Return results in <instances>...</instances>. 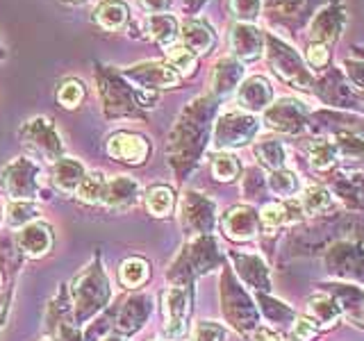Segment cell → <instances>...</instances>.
<instances>
[{"label": "cell", "mask_w": 364, "mask_h": 341, "mask_svg": "<svg viewBox=\"0 0 364 341\" xmlns=\"http://www.w3.org/2000/svg\"><path fill=\"white\" fill-rule=\"evenodd\" d=\"M221 100L212 94L196 96L180 112L166 139V162L178 180H187L212 141V128Z\"/></svg>", "instance_id": "6da1fadb"}, {"label": "cell", "mask_w": 364, "mask_h": 341, "mask_svg": "<svg viewBox=\"0 0 364 341\" xmlns=\"http://www.w3.org/2000/svg\"><path fill=\"white\" fill-rule=\"evenodd\" d=\"M346 23H348L346 7L341 5V0H333V3L318 9L312 16V21L305 26L301 55L314 75L323 73L333 64V55Z\"/></svg>", "instance_id": "7a4b0ae2"}, {"label": "cell", "mask_w": 364, "mask_h": 341, "mask_svg": "<svg viewBox=\"0 0 364 341\" xmlns=\"http://www.w3.org/2000/svg\"><path fill=\"white\" fill-rule=\"evenodd\" d=\"M94 77L102 102V112H105L107 119H125V117L139 119L144 117V109H153L159 102V96L155 91H144L132 87L121 75L119 68L114 66L96 64Z\"/></svg>", "instance_id": "3957f363"}, {"label": "cell", "mask_w": 364, "mask_h": 341, "mask_svg": "<svg viewBox=\"0 0 364 341\" xmlns=\"http://www.w3.org/2000/svg\"><path fill=\"white\" fill-rule=\"evenodd\" d=\"M66 289L73 307V321L77 328L89 323L91 318H96L105 310L112 301V284L100 255H94V259L87 266L80 269Z\"/></svg>", "instance_id": "277c9868"}, {"label": "cell", "mask_w": 364, "mask_h": 341, "mask_svg": "<svg viewBox=\"0 0 364 341\" xmlns=\"http://www.w3.org/2000/svg\"><path fill=\"white\" fill-rule=\"evenodd\" d=\"M223 264V255L219 242L214 234H198L191 237L189 242L182 246L178 257L171 261L166 271V280L176 287H189L196 282V278L208 276L214 269Z\"/></svg>", "instance_id": "5b68a950"}, {"label": "cell", "mask_w": 364, "mask_h": 341, "mask_svg": "<svg viewBox=\"0 0 364 341\" xmlns=\"http://www.w3.org/2000/svg\"><path fill=\"white\" fill-rule=\"evenodd\" d=\"M264 57H267L271 73L276 75L280 82L301 91V94L312 96L314 73L310 71V66L305 64L301 50H296L287 39H282L276 32H267Z\"/></svg>", "instance_id": "8992f818"}, {"label": "cell", "mask_w": 364, "mask_h": 341, "mask_svg": "<svg viewBox=\"0 0 364 341\" xmlns=\"http://www.w3.org/2000/svg\"><path fill=\"white\" fill-rule=\"evenodd\" d=\"M221 310L225 321L230 323L239 335H253L255 328L259 325V310L255 301L250 298V293L244 289V284L237 280L230 266H223L221 271Z\"/></svg>", "instance_id": "52a82bcc"}, {"label": "cell", "mask_w": 364, "mask_h": 341, "mask_svg": "<svg viewBox=\"0 0 364 341\" xmlns=\"http://www.w3.org/2000/svg\"><path fill=\"white\" fill-rule=\"evenodd\" d=\"M312 96L326 105V109L350 112L364 117V102L360 100L355 87L348 82L346 73L339 64H330L323 73L314 75V91Z\"/></svg>", "instance_id": "ba28073f"}, {"label": "cell", "mask_w": 364, "mask_h": 341, "mask_svg": "<svg viewBox=\"0 0 364 341\" xmlns=\"http://www.w3.org/2000/svg\"><path fill=\"white\" fill-rule=\"evenodd\" d=\"M262 121L255 114H248L244 109H230L216 117L212 128V146L214 151H239L248 144L255 141L259 134Z\"/></svg>", "instance_id": "9c48e42d"}, {"label": "cell", "mask_w": 364, "mask_h": 341, "mask_svg": "<svg viewBox=\"0 0 364 341\" xmlns=\"http://www.w3.org/2000/svg\"><path fill=\"white\" fill-rule=\"evenodd\" d=\"M333 0H262V16L282 32L301 34L318 9Z\"/></svg>", "instance_id": "30bf717a"}, {"label": "cell", "mask_w": 364, "mask_h": 341, "mask_svg": "<svg viewBox=\"0 0 364 341\" xmlns=\"http://www.w3.org/2000/svg\"><path fill=\"white\" fill-rule=\"evenodd\" d=\"M310 105L296 96H282L273 100L271 105L262 112V123L269 130L278 134H291L299 136L307 132V121H310Z\"/></svg>", "instance_id": "8fae6325"}, {"label": "cell", "mask_w": 364, "mask_h": 341, "mask_svg": "<svg viewBox=\"0 0 364 341\" xmlns=\"http://www.w3.org/2000/svg\"><path fill=\"white\" fill-rule=\"evenodd\" d=\"M323 266L328 276H333L335 280L364 284V246L348 242V239H339L326 248Z\"/></svg>", "instance_id": "7c38bea8"}, {"label": "cell", "mask_w": 364, "mask_h": 341, "mask_svg": "<svg viewBox=\"0 0 364 341\" xmlns=\"http://www.w3.org/2000/svg\"><path fill=\"white\" fill-rule=\"evenodd\" d=\"M41 168L30 157H16L0 170V187L11 200H32L41 193Z\"/></svg>", "instance_id": "4fadbf2b"}, {"label": "cell", "mask_w": 364, "mask_h": 341, "mask_svg": "<svg viewBox=\"0 0 364 341\" xmlns=\"http://www.w3.org/2000/svg\"><path fill=\"white\" fill-rule=\"evenodd\" d=\"M193 314V284L189 287H171L162 293V316H164V335L171 341L187 337Z\"/></svg>", "instance_id": "5bb4252c"}, {"label": "cell", "mask_w": 364, "mask_h": 341, "mask_svg": "<svg viewBox=\"0 0 364 341\" xmlns=\"http://www.w3.org/2000/svg\"><path fill=\"white\" fill-rule=\"evenodd\" d=\"M182 230L191 237L212 234L216 225V202L200 191H187L180 202Z\"/></svg>", "instance_id": "9a60e30c"}, {"label": "cell", "mask_w": 364, "mask_h": 341, "mask_svg": "<svg viewBox=\"0 0 364 341\" xmlns=\"http://www.w3.org/2000/svg\"><path fill=\"white\" fill-rule=\"evenodd\" d=\"M18 136L21 141L34 148L43 159H60L64 155V141L60 132H57L55 123L46 117H34V119H28L26 123L21 125L18 130Z\"/></svg>", "instance_id": "2e32d148"}, {"label": "cell", "mask_w": 364, "mask_h": 341, "mask_svg": "<svg viewBox=\"0 0 364 341\" xmlns=\"http://www.w3.org/2000/svg\"><path fill=\"white\" fill-rule=\"evenodd\" d=\"M121 75L136 89L144 91H162V89H173L180 85V75L176 73L173 66H168L166 62L157 60H146L139 64H132L128 68H123Z\"/></svg>", "instance_id": "e0dca14e"}, {"label": "cell", "mask_w": 364, "mask_h": 341, "mask_svg": "<svg viewBox=\"0 0 364 341\" xmlns=\"http://www.w3.org/2000/svg\"><path fill=\"white\" fill-rule=\"evenodd\" d=\"M307 130L312 136H328L333 132H346L364 144V117L337 109H312Z\"/></svg>", "instance_id": "ac0fdd59"}, {"label": "cell", "mask_w": 364, "mask_h": 341, "mask_svg": "<svg viewBox=\"0 0 364 341\" xmlns=\"http://www.w3.org/2000/svg\"><path fill=\"white\" fill-rule=\"evenodd\" d=\"M228 43H230V55L246 66L259 62L264 57L267 32L257 23H232L230 34H228Z\"/></svg>", "instance_id": "d6986e66"}, {"label": "cell", "mask_w": 364, "mask_h": 341, "mask_svg": "<svg viewBox=\"0 0 364 341\" xmlns=\"http://www.w3.org/2000/svg\"><path fill=\"white\" fill-rule=\"evenodd\" d=\"M105 151L114 162H121L128 166H141L148 162L153 148L146 134L132 132V130H119L109 134Z\"/></svg>", "instance_id": "ffe728a7"}, {"label": "cell", "mask_w": 364, "mask_h": 341, "mask_svg": "<svg viewBox=\"0 0 364 341\" xmlns=\"http://www.w3.org/2000/svg\"><path fill=\"white\" fill-rule=\"evenodd\" d=\"M221 230L223 234L237 244L253 242L259 232V214L250 205H232L221 214Z\"/></svg>", "instance_id": "44dd1931"}, {"label": "cell", "mask_w": 364, "mask_h": 341, "mask_svg": "<svg viewBox=\"0 0 364 341\" xmlns=\"http://www.w3.org/2000/svg\"><path fill=\"white\" fill-rule=\"evenodd\" d=\"M232 261V273L242 278V282L246 287L255 289L257 293H269L271 289V271L267 266V261L262 259L255 253H237V250H230L228 253Z\"/></svg>", "instance_id": "7402d4cb"}, {"label": "cell", "mask_w": 364, "mask_h": 341, "mask_svg": "<svg viewBox=\"0 0 364 341\" xmlns=\"http://www.w3.org/2000/svg\"><path fill=\"white\" fill-rule=\"evenodd\" d=\"M237 96V105L239 109H244L248 114H262L273 100H276V94H273V85L267 75H248L242 80V85L235 91Z\"/></svg>", "instance_id": "603a6c76"}, {"label": "cell", "mask_w": 364, "mask_h": 341, "mask_svg": "<svg viewBox=\"0 0 364 341\" xmlns=\"http://www.w3.org/2000/svg\"><path fill=\"white\" fill-rule=\"evenodd\" d=\"M153 296L151 293H132L130 298H125V303L119 307V314L114 318V328L121 337H128L139 332L144 323L148 321V316L153 314Z\"/></svg>", "instance_id": "cb8c5ba5"}, {"label": "cell", "mask_w": 364, "mask_h": 341, "mask_svg": "<svg viewBox=\"0 0 364 341\" xmlns=\"http://www.w3.org/2000/svg\"><path fill=\"white\" fill-rule=\"evenodd\" d=\"M14 244L18 248V253L30 257V259H39L43 255H48L53 250V244H55L53 225L41 221V219L32 221V223H28L26 227H21V230L16 232Z\"/></svg>", "instance_id": "d4e9b609"}, {"label": "cell", "mask_w": 364, "mask_h": 341, "mask_svg": "<svg viewBox=\"0 0 364 341\" xmlns=\"http://www.w3.org/2000/svg\"><path fill=\"white\" fill-rule=\"evenodd\" d=\"M244 77H246V66L242 62H237L232 55L219 57L210 73V94L219 100L228 98L230 94H235Z\"/></svg>", "instance_id": "484cf974"}, {"label": "cell", "mask_w": 364, "mask_h": 341, "mask_svg": "<svg viewBox=\"0 0 364 341\" xmlns=\"http://www.w3.org/2000/svg\"><path fill=\"white\" fill-rule=\"evenodd\" d=\"M216 41H219L216 39V30L205 18L189 16L180 21V43L198 57L212 53L216 48Z\"/></svg>", "instance_id": "4316f807"}, {"label": "cell", "mask_w": 364, "mask_h": 341, "mask_svg": "<svg viewBox=\"0 0 364 341\" xmlns=\"http://www.w3.org/2000/svg\"><path fill=\"white\" fill-rule=\"evenodd\" d=\"M303 155L307 159V166L316 170V173L333 175L335 168L341 164L339 151L330 136H310V139L303 144Z\"/></svg>", "instance_id": "83f0119b"}, {"label": "cell", "mask_w": 364, "mask_h": 341, "mask_svg": "<svg viewBox=\"0 0 364 341\" xmlns=\"http://www.w3.org/2000/svg\"><path fill=\"white\" fill-rule=\"evenodd\" d=\"M257 214H259V230H264L269 234H273L276 230H280V227H284V225L299 223L303 219L301 202L294 200V198L291 200L267 202Z\"/></svg>", "instance_id": "f1b7e54d"}, {"label": "cell", "mask_w": 364, "mask_h": 341, "mask_svg": "<svg viewBox=\"0 0 364 341\" xmlns=\"http://www.w3.org/2000/svg\"><path fill=\"white\" fill-rule=\"evenodd\" d=\"M141 198V185L130 175H117L107 180V189H105V207L114 212H125L134 207Z\"/></svg>", "instance_id": "f546056e"}, {"label": "cell", "mask_w": 364, "mask_h": 341, "mask_svg": "<svg viewBox=\"0 0 364 341\" xmlns=\"http://www.w3.org/2000/svg\"><path fill=\"white\" fill-rule=\"evenodd\" d=\"M330 191L350 210H364V170L335 175L330 180Z\"/></svg>", "instance_id": "4dcf8cb0"}, {"label": "cell", "mask_w": 364, "mask_h": 341, "mask_svg": "<svg viewBox=\"0 0 364 341\" xmlns=\"http://www.w3.org/2000/svg\"><path fill=\"white\" fill-rule=\"evenodd\" d=\"M85 175H87V168L82 162H77L75 157L62 155L60 159L53 162V185L62 193H68V196H75V191L80 187V182L85 180Z\"/></svg>", "instance_id": "1f68e13d"}, {"label": "cell", "mask_w": 364, "mask_h": 341, "mask_svg": "<svg viewBox=\"0 0 364 341\" xmlns=\"http://www.w3.org/2000/svg\"><path fill=\"white\" fill-rule=\"evenodd\" d=\"M307 318L321 330L335 328L341 321V310L328 291H316L307 298Z\"/></svg>", "instance_id": "d6a6232c"}, {"label": "cell", "mask_w": 364, "mask_h": 341, "mask_svg": "<svg viewBox=\"0 0 364 341\" xmlns=\"http://www.w3.org/2000/svg\"><path fill=\"white\" fill-rule=\"evenodd\" d=\"M96 26L107 32H119L128 26L130 21V7L125 0H100L94 9Z\"/></svg>", "instance_id": "836d02e7"}, {"label": "cell", "mask_w": 364, "mask_h": 341, "mask_svg": "<svg viewBox=\"0 0 364 341\" xmlns=\"http://www.w3.org/2000/svg\"><path fill=\"white\" fill-rule=\"evenodd\" d=\"M146 34L162 48L180 41V21L173 14H151L146 18Z\"/></svg>", "instance_id": "e575fe53"}, {"label": "cell", "mask_w": 364, "mask_h": 341, "mask_svg": "<svg viewBox=\"0 0 364 341\" xmlns=\"http://www.w3.org/2000/svg\"><path fill=\"white\" fill-rule=\"evenodd\" d=\"M335 196L333 191L323 185H312L301 191V210L305 216H326L335 207Z\"/></svg>", "instance_id": "d590c367"}, {"label": "cell", "mask_w": 364, "mask_h": 341, "mask_svg": "<svg viewBox=\"0 0 364 341\" xmlns=\"http://www.w3.org/2000/svg\"><path fill=\"white\" fill-rule=\"evenodd\" d=\"M267 187L273 196H278L280 200H291L294 196H299L303 191V185H301V178L296 170L291 168H278V170H271L267 175Z\"/></svg>", "instance_id": "8d00e7d4"}, {"label": "cell", "mask_w": 364, "mask_h": 341, "mask_svg": "<svg viewBox=\"0 0 364 341\" xmlns=\"http://www.w3.org/2000/svg\"><path fill=\"white\" fill-rule=\"evenodd\" d=\"M253 155L257 159L259 168H267L269 173L271 170H278L287 166V148H284L282 141L278 139H259L253 146Z\"/></svg>", "instance_id": "74e56055"}, {"label": "cell", "mask_w": 364, "mask_h": 341, "mask_svg": "<svg viewBox=\"0 0 364 341\" xmlns=\"http://www.w3.org/2000/svg\"><path fill=\"white\" fill-rule=\"evenodd\" d=\"M144 202H146V210L151 212V216H155V219H166V216L173 214L176 191L168 185H153L146 189Z\"/></svg>", "instance_id": "f35d334b"}, {"label": "cell", "mask_w": 364, "mask_h": 341, "mask_svg": "<svg viewBox=\"0 0 364 341\" xmlns=\"http://www.w3.org/2000/svg\"><path fill=\"white\" fill-rule=\"evenodd\" d=\"M119 280L125 289H139L151 280V261L146 257H125L119 266Z\"/></svg>", "instance_id": "ab89813d"}, {"label": "cell", "mask_w": 364, "mask_h": 341, "mask_svg": "<svg viewBox=\"0 0 364 341\" xmlns=\"http://www.w3.org/2000/svg\"><path fill=\"white\" fill-rule=\"evenodd\" d=\"M210 168H212V175L216 182H235L244 173L242 159L230 151H216L212 155Z\"/></svg>", "instance_id": "60d3db41"}, {"label": "cell", "mask_w": 364, "mask_h": 341, "mask_svg": "<svg viewBox=\"0 0 364 341\" xmlns=\"http://www.w3.org/2000/svg\"><path fill=\"white\" fill-rule=\"evenodd\" d=\"M105 189H107V178L100 170H87L85 180L80 182L75 191V198L87 205H102L105 202Z\"/></svg>", "instance_id": "b9f144b4"}, {"label": "cell", "mask_w": 364, "mask_h": 341, "mask_svg": "<svg viewBox=\"0 0 364 341\" xmlns=\"http://www.w3.org/2000/svg\"><path fill=\"white\" fill-rule=\"evenodd\" d=\"M164 55H166V64L176 68V73L180 77H187V75H193L198 68V55L191 53L189 48H185L180 41L168 45L164 48Z\"/></svg>", "instance_id": "7bdbcfd3"}, {"label": "cell", "mask_w": 364, "mask_h": 341, "mask_svg": "<svg viewBox=\"0 0 364 341\" xmlns=\"http://www.w3.org/2000/svg\"><path fill=\"white\" fill-rule=\"evenodd\" d=\"M39 207L32 200H9L5 207V219L11 230H21L28 223L39 219Z\"/></svg>", "instance_id": "ee69618b"}, {"label": "cell", "mask_w": 364, "mask_h": 341, "mask_svg": "<svg viewBox=\"0 0 364 341\" xmlns=\"http://www.w3.org/2000/svg\"><path fill=\"white\" fill-rule=\"evenodd\" d=\"M255 298H257V305H259V312L267 316V321L278 323V325L294 323L296 312L291 310L289 305H284L282 301L273 298V296H269V293H257Z\"/></svg>", "instance_id": "f6af8a7d"}, {"label": "cell", "mask_w": 364, "mask_h": 341, "mask_svg": "<svg viewBox=\"0 0 364 341\" xmlns=\"http://www.w3.org/2000/svg\"><path fill=\"white\" fill-rule=\"evenodd\" d=\"M85 96H87V87L75 77L62 80V82L57 85V91H55L57 105L64 107V109H77L80 102L85 100Z\"/></svg>", "instance_id": "bcb514c9"}, {"label": "cell", "mask_w": 364, "mask_h": 341, "mask_svg": "<svg viewBox=\"0 0 364 341\" xmlns=\"http://www.w3.org/2000/svg\"><path fill=\"white\" fill-rule=\"evenodd\" d=\"M225 7L235 23H257L262 16V0H225Z\"/></svg>", "instance_id": "7dc6e473"}, {"label": "cell", "mask_w": 364, "mask_h": 341, "mask_svg": "<svg viewBox=\"0 0 364 341\" xmlns=\"http://www.w3.org/2000/svg\"><path fill=\"white\" fill-rule=\"evenodd\" d=\"M267 175L264 170L259 166H250L244 170V178H242V193L246 196V200H259L264 198L267 193Z\"/></svg>", "instance_id": "c3c4849f"}, {"label": "cell", "mask_w": 364, "mask_h": 341, "mask_svg": "<svg viewBox=\"0 0 364 341\" xmlns=\"http://www.w3.org/2000/svg\"><path fill=\"white\" fill-rule=\"evenodd\" d=\"M341 66V71L346 73V77H348V82L355 87V91H358V96H360V100L364 102V62L362 60H358V57H346L344 62L339 64Z\"/></svg>", "instance_id": "681fc988"}, {"label": "cell", "mask_w": 364, "mask_h": 341, "mask_svg": "<svg viewBox=\"0 0 364 341\" xmlns=\"http://www.w3.org/2000/svg\"><path fill=\"white\" fill-rule=\"evenodd\" d=\"M228 330L216 321H198L193 328V341H225Z\"/></svg>", "instance_id": "f907efd6"}, {"label": "cell", "mask_w": 364, "mask_h": 341, "mask_svg": "<svg viewBox=\"0 0 364 341\" xmlns=\"http://www.w3.org/2000/svg\"><path fill=\"white\" fill-rule=\"evenodd\" d=\"M112 328H114V312H105L102 316H96L94 323H89L82 337H85V341H102Z\"/></svg>", "instance_id": "816d5d0a"}, {"label": "cell", "mask_w": 364, "mask_h": 341, "mask_svg": "<svg viewBox=\"0 0 364 341\" xmlns=\"http://www.w3.org/2000/svg\"><path fill=\"white\" fill-rule=\"evenodd\" d=\"M291 332H294V339L296 341H310V339L316 337L318 328L307 316H296L294 323H291Z\"/></svg>", "instance_id": "f5cc1de1"}, {"label": "cell", "mask_w": 364, "mask_h": 341, "mask_svg": "<svg viewBox=\"0 0 364 341\" xmlns=\"http://www.w3.org/2000/svg\"><path fill=\"white\" fill-rule=\"evenodd\" d=\"M253 341H296L287 335L278 332V330H271V328H262L257 325L255 332H253Z\"/></svg>", "instance_id": "db71d44e"}, {"label": "cell", "mask_w": 364, "mask_h": 341, "mask_svg": "<svg viewBox=\"0 0 364 341\" xmlns=\"http://www.w3.org/2000/svg\"><path fill=\"white\" fill-rule=\"evenodd\" d=\"M136 3L141 5L144 11H148V16L151 14H166L173 5V0H136Z\"/></svg>", "instance_id": "11a10c76"}, {"label": "cell", "mask_w": 364, "mask_h": 341, "mask_svg": "<svg viewBox=\"0 0 364 341\" xmlns=\"http://www.w3.org/2000/svg\"><path fill=\"white\" fill-rule=\"evenodd\" d=\"M7 310H9V291H3L0 293V325L5 323Z\"/></svg>", "instance_id": "9f6ffc18"}, {"label": "cell", "mask_w": 364, "mask_h": 341, "mask_svg": "<svg viewBox=\"0 0 364 341\" xmlns=\"http://www.w3.org/2000/svg\"><path fill=\"white\" fill-rule=\"evenodd\" d=\"M205 3H208V0H185V11L187 14H196Z\"/></svg>", "instance_id": "6f0895ef"}, {"label": "cell", "mask_w": 364, "mask_h": 341, "mask_svg": "<svg viewBox=\"0 0 364 341\" xmlns=\"http://www.w3.org/2000/svg\"><path fill=\"white\" fill-rule=\"evenodd\" d=\"M7 280H9V276H7L3 269H0V293L7 291Z\"/></svg>", "instance_id": "680465c9"}, {"label": "cell", "mask_w": 364, "mask_h": 341, "mask_svg": "<svg viewBox=\"0 0 364 341\" xmlns=\"http://www.w3.org/2000/svg\"><path fill=\"white\" fill-rule=\"evenodd\" d=\"M64 3H68V5H87V3H91V0H64Z\"/></svg>", "instance_id": "91938a15"}, {"label": "cell", "mask_w": 364, "mask_h": 341, "mask_svg": "<svg viewBox=\"0 0 364 341\" xmlns=\"http://www.w3.org/2000/svg\"><path fill=\"white\" fill-rule=\"evenodd\" d=\"M102 341H125V339H123L121 335H112V337H105Z\"/></svg>", "instance_id": "94428289"}, {"label": "cell", "mask_w": 364, "mask_h": 341, "mask_svg": "<svg viewBox=\"0 0 364 341\" xmlns=\"http://www.w3.org/2000/svg\"><path fill=\"white\" fill-rule=\"evenodd\" d=\"M5 60V50L3 48H0V62H3Z\"/></svg>", "instance_id": "6125c7cd"}, {"label": "cell", "mask_w": 364, "mask_h": 341, "mask_svg": "<svg viewBox=\"0 0 364 341\" xmlns=\"http://www.w3.org/2000/svg\"><path fill=\"white\" fill-rule=\"evenodd\" d=\"M46 341H50V339H46Z\"/></svg>", "instance_id": "be15d7a7"}]
</instances>
